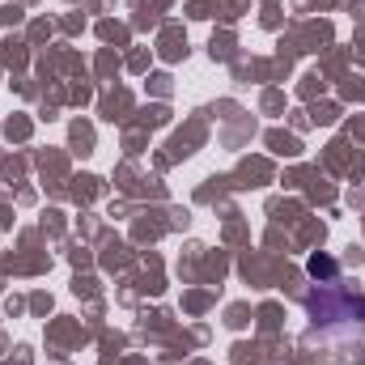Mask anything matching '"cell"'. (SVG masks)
<instances>
[{"label": "cell", "instance_id": "1", "mask_svg": "<svg viewBox=\"0 0 365 365\" xmlns=\"http://www.w3.org/2000/svg\"><path fill=\"white\" fill-rule=\"evenodd\" d=\"M310 272H314V276H319V272L331 276V259H310Z\"/></svg>", "mask_w": 365, "mask_h": 365}]
</instances>
